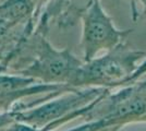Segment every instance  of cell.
<instances>
[{"label": "cell", "instance_id": "obj_1", "mask_svg": "<svg viewBox=\"0 0 146 131\" xmlns=\"http://www.w3.org/2000/svg\"><path fill=\"white\" fill-rule=\"evenodd\" d=\"M145 56L144 51L128 48L123 43L106 55L83 63L73 78L71 84L127 82L136 70V61Z\"/></svg>", "mask_w": 146, "mask_h": 131}, {"label": "cell", "instance_id": "obj_2", "mask_svg": "<svg viewBox=\"0 0 146 131\" xmlns=\"http://www.w3.org/2000/svg\"><path fill=\"white\" fill-rule=\"evenodd\" d=\"M82 48L84 61H91L102 50L110 51L122 43L130 30L120 31L104 11L99 0H92L82 13Z\"/></svg>", "mask_w": 146, "mask_h": 131}, {"label": "cell", "instance_id": "obj_3", "mask_svg": "<svg viewBox=\"0 0 146 131\" xmlns=\"http://www.w3.org/2000/svg\"><path fill=\"white\" fill-rule=\"evenodd\" d=\"M83 63L69 49L58 50L44 38L34 63L25 73L45 82L71 83Z\"/></svg>", "mask_w": 146, "mask_h": 131}, {"label": "cell", "instance_id": "obj_4", "mask_svg": "<svg viewBox=\"0 0 146 131\" xmlns=\"http://www.w3.org/2000/svg\"><path fill=\"white\" fill-rule=\"evenodd\" d=\"M145 72H146V59L143 61V63H141L140 66H137V68H136V70L133 72V74L131 75V76L128 79V82L131 81V80H135V79H137L139 76H141V75L143 74V73H145Z\"/></svg>", "mask_w": 146, "mask_h": 131}, {"label": "cell", "instance_id": "obj_5", "mask_svg": "<svg viewBox=\"0 0 146 131\" xmlns=\"http://www.w3.org/2000/svg\"><path fill=\"white\" fill-rule=\"evenodd\" d=\"M139 1L143 3V6H144V8H145V12H146V0H139Z\"/></svg>", "mask_w": 146, "mask_h": 131}]
</instances>
